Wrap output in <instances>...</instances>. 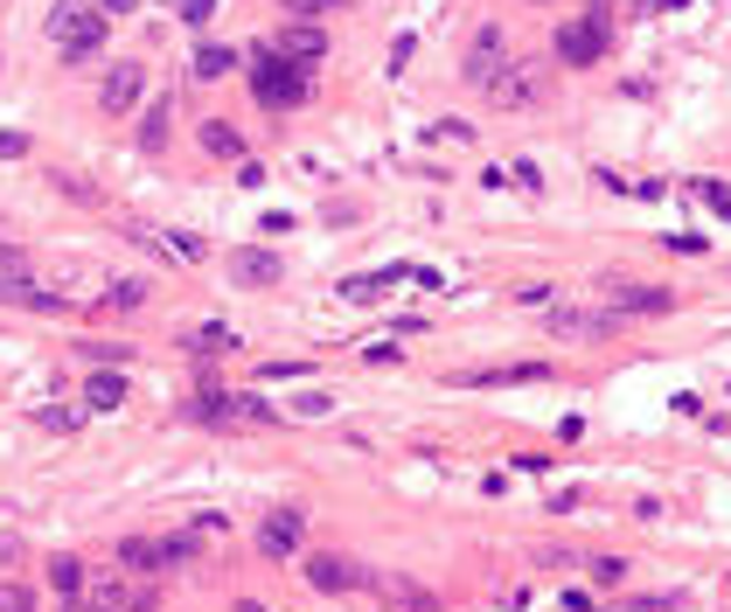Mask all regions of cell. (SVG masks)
I'll use <instances>...</instances> for the list:
<instances>
[{
    "label": "cell",
    "instance_id": "cell-28",
    "mask_svg": "<svg viewBox=\"0 0 731 612\" xmlns=\"http://www.w3.org/2000/svg\"><path fill=\"white\" fill-rule=\"evenodd\" d=\"M174 14H181V21H189V29H202V21H209V14H217V0H174Z\"/></svg>",
    "mask_w": 731,
    "mask_h": 612
},
{
    "label": "cell",
    "instance_id": "cell-19",
    "mask_svg": "<svg viewBox=\"0 0 731 612\" xmlns=\"http://www.w3.org/2000/svg\"><path fill=\"white\" fill-rule=\"evenodd\" d=\"M230 70H238V49H223V42L196 49V77H202V84H217V77H230Z\"/></svg>",
    "mask_w": 731,
    "mask_h": 612
},
{
    "label": "cell",
    "instance_id": "cell-20",
    "mask_svg": "<svg viewBox=\"0 0 731 612\" xmlns=\"http://www.w3.org/2000/svg\"><path fill=\"white\" fill-rule=\"evenodd\" d=\"M49 584L70 599V612H77V592H84V564L77 556H49Z\"/></svg>",
    "mask_w": 731,
    "mask_h": 612
},
{
    "label": "cell",
    "instance_id": "cell-10",
    "mask_svg": "<svg viewBox=\"0 0 731 612\" xmlns=\"http://www.w3.org/2000/svg\"><path fill=\"white\" fill-rule=\"evenodd\" d=\"M370 584H377V599L390 605V612H439V599L425 592L418 578H398V571H370Z\"/></svg>",
    "mask_w": 731,
    "mask_h": 612
},
{
    "label": "cell",
    "instance_id": "cell-39",
    "mask_svg": "<svg viewBox=\"0 0 731 612\" xmlns=\"http://www.w3.org/2000/svg\"><path fill=\"white\" fill-rule=\"evenodd\" d=\"M537 8H551V0H537Z\"/></svg>",
    "mask_w": 731,
    "mask_h": 612
},
{
    "label": "cell",
    "instance_id": "cell-21",
    "mask_svg": "<svg viewBox=\"0 0 731 612\" xmlns=\"http://www.w3.org/2000/svg\"><path fill=\"white\" fill-rule=\"evenodd\" d=\"M279 411L266 404V397H251V390H230V424H272Z\"/></svg>",
    "mask_w": 731,
    "mask_h": 612
},
{
    "label": "cell",
    "instance_id": "cell-2",
    "mask_svg": "<svg viewBox=\"0 0 731 612\" xmlns=\"http://www.w3.org/2000/svg\"><path fill=\"white\" fill-rule=\"evenodd\" d=\"M251 91H258V104H272V112H293V104H307V91H313V70L286 63L279 49H258L251 57Z\"/></svg>",
    "mask_w": 731,
    "mask_h": 612
},
{
    "label": "cell",
    "instance_id": "cell-26",
    "mask_svg": "<svg viewBox=\"0 0 731 612\" xmlns=\"http://www.w3.org/2000/svg\"><path fill=\"white\" fill-rule=\"evenodd\" d=\"M697 195H703V202H711V209H718V217L731 223V189H724V181H697Z\"/></svg>",
    "mask_w": 731,
    "mask_h": 612
},
{
    "label": "cell",
    "instance_id": "cell-23",
    "mask_svg": "<svg viewBox=\"0 0 731 612\" xmlns=\"http://www.w3.org/2000/svg\"><path fill=\"white\" fill-rule=\"evenodd\" d=\"M551 369L543 362H515V369H481V377H467V383H543Z\"/></svg>",
    "mask_w": 731,
    "mask_h": 612
},
{
    "label": "cell",
    "instance_id": "cell-32",
    "mask_svg": "<svg viewBox=\"0 0 731 612\" xmlns=\"http://www.w3.org/2000/svg\"><path fill=\"white\" fill-rule=\"evenodd\" d=\"M42 432H77V411H63V404H49V411H42Z\"/></svg>",
    "mask_w": 731,
    "mask_h": 612
},
{
    "label": "cell",
    "instance_id": "cell-18",
    "mask_svg": "<svg viewBox=\"0 0 731 612\" xmlns=\"http://www.w3.org/2000/svg\"><path fill=\"white\" fill-rule=\"evenodd\" d=\"M181 349H189V355H230V349H238V334H230L223 321H202L196 334H181Z\"/></svg>",
    "mask_w": 731,
    "mask_h": 612
},
{
    "label": "cell",
    "instance_id": "cell-36",
    "mask_svg": "<svg viewBox=\"0 0 731 612\" xmlns=\"http://www.w3.org/2000/svg\"><path fill=\"white\" fill-rule=\"evenodd\" d=\"M140 0H98V14H133Z\"/></svg>",
    "mask_w": 731,
    "mask_h": 612
},
{
    "label": "cell",
    "instance_id": "cell-37",
    "mask_svg": "<svg viewBox=\"0 0 731 612\" xmlns=\"http://www.w3.org/2000/svg\"><path fill=\"white\" fill-rule=\"evenodd\" d=\"M0 251H14V223L8 217H0Z\"/></svg>",
    "mask_w": 731,
    "mask_h": 612
},
{
    "label": "cell",
    "instance_id": "cell-17",
    "mask_svg": "<svg viewBox=\"0 0 731 612\" xmlns=\"http://www.w3.org/2000/svg\"><path fill=\"white\" fill-rule=\"evenodd\" d=\"M119 571H168V543H147V536H133V543H119Z\"/></svg>",
    "mask_w": 731,
    "mask_h": 612
},
{
    "label": "cell",
    "instance_id": "cell-35",
    "mask_svg": "<svg viewBox=\"0 0 731 612\" xmlns=\"http://www.w3.org/2000/svg\"><path fill=\"white\" fill-rule=\"evenodd\" d=\"M21 556H29V550H21V536H8V529H0V564H21Z\"/></svg>",
    "mask_w": 731,
    "mask_h": 612
},
{
    "label": "cell",
    "instance_id": "cell-15",
    "mask_svg": "<svg viewBox=\"0 0 731 612\" xmlns=\"http://www.w3.org/2000/svg\"><path fill=\"white\" fill-rule=\"evenodd\" d=\"M202 153H217V161H244V132L238 126H223V119H202Z\"/></svg>",
    "mask_w": 731,
    "mask_h": 612
},
{
    "label": "cell",
    "instance_id": "cell-8",
    "mask_svg": "<svg viewBox=\"0 0 731 612\" xmlns=\"http://www.w3.org/2000/svg\"><path fill=\"white\" fill-rule=\"evenodd\" d=\"M607 307L620 313V321H627V313H669L675 292L669 285H641V279H607Z\"/></svg>",
    "mask_w": 731,
    "mask_h": 612
},
{
    "label": "cell",
    "instance_id": "cell-14",
    "mask_svg": "<svg viewBox=\"0 0 731 612\" xmlns=\"http://www.w3.org/2000/svg\"><path fill=\"white\" fill-rule=\"evenodd\" d=\"M0 300H14V307H36V313H63V292H49V285H36L29 272H0Z\"/></svg>",
    "mask_w": 731,
    "mask_h": 612
},
{
    "label": "cell",
    "instance_id": "cell-11",
    "mask_svg": "<svg viewBox=\"0 0 731 612\" xmlns=\"http://www.w3.org/2000/svg\"><path fill=\"white\" fill-rule=\"evenodd\" d=\"M230 279H238V285H279V279H286V264H279V251L244 244V251H230Z\"/></svg>",
    "mask_w": 731,
    "mask_h": 612
},
{
    "label": "cell",
    "instance_id": "cell-27",
    "mask_svg": "<svg viewBox=\"0 0 731 612\" xmlns=\"http://www.w3.org/2000/svg\"><path fill=\"white\" fill-rule=\"evenodd\" d=\"M585 571H592V584H620V578H627V564H620V556H592Z\"/></svg>",
    "mask_w": 731,
    "mask_h": 612
},
{
    "label": "cell",
    "instance_id": "cell-31",
    "mask_svg": "<svg viewBox=\"0 0 731 612\" xmlns=\"http://www.w3.org/2000/svg\"><path fill=\"white\" fill-rule=\"evenodd\" d=\"M293 411H300V418H328V411H334V397H321V390H307V397H300V404H293Z\"/></svg>",
    "mask_w": 731,
    "mask_h": 612
},
{
    "label": "cell",
    "instance_id": "cell-5",
    "mask_svg": "<svg viewBox=\"0 0 731 612\" xmlns=\"http://www.w3.org/2000/svg\"><path fill=\"white\" fill-rule=\"evenodd\" d=\"M300 571H307V584H313V592H362V584H370V571H362L356 556H342V550L300 556Z\"/></svg>",
    "mask_w": 731,
    "mask_h": 612
},
{
    "label": "cell",
    "instance_id": "cell-12",
    "mask_svg": "<svg viewBox=\"0 0 731 612\" xmlns=\"http://www.w3.org/2000/svg\"><path fill=\"white\" fill-rule=\"evenodd\" d=\"M551 334H579V341H599V334H620V313L607 307V313H579V307H558L551 313Z\"/></svg>",
    "mask_w": 731,
    "mask_h": 612
},
{
    "label": "cell",
    "instance_id": "cell-9",
    "mask_svg": "<svg viewBox=\"0 0 731 612\" xmlns=\"http://www.w3.org/2000/svg\"><path fill=\"white\" fill-rule=\"evenodd\" d=\"M509 63V36L502 29H494V21H488V29L474 36V49H467V63H460V77H467V84H494V70H502Z\"/></svg>",
    "mask_w": 731,
    "mask_h": 612
},
{
    "label": "cell",
    "instance_id": "cell-24",
    "mask_svg": "<svg viewBox=\"0 0 731 612\" xmlns=\"http://www.w3.org/2000/svg\"><path fill=\"white\" fill-rule=\"evenodd\" d=\"M0 612H36V592L29 584H0Z\"/></svg>",
    "mask_w": 731,
    "mask_h": 612
},
{
    "label": "cell",
    "instance_id": "cell-30",
    "mask_svg": "<svg viewBox=\"0 0 731 612\" xmlns=\"http://www.w3.org/2000/svg\"><path fill=\"white\" fill-rule=\"evenodd\" d=\"M0 161H29V132H0Z\"/></svg>",
    "mask_w": 731,
    "mask_h": 612
},
{
    "label": "cell",
    "instance_id": "cell-33",
    "mask_svg": "<svg viewBox=\"0 0 731 612\" xmlns=\"http://www.w3.org/2000/svg\"><path fill=\"white\" fill-rule=\"evenodd\" d=\"M258 377H266V383H286V377H307V362H266Z\"/></svg>",
    "mask_w": 731,
    "mask_h": 612
},
{
    "label": "cell",
    "instance_id": "cell-13",
    "mask_svg": "<svg viewBox=\"0 0 731 612\" xmlns=\"http://www.w3.org/2000/svg\"><path fill=\"white\" fill-rule=\"evenodd\" d=\"M279 57H286V63H300V70H313V63L328 57V36L313 29V21H286V36H279Z\"/></svg>",
    "mask_w": 731,
    "mask_h": 612
},
{
    "label": "cell",
    "instance_id": "cell-25",
    "mask_svg": "<svg viewBox=\"0 0 731 612\" xmlns=\"http://www.w3.org/2000/svg\"><path fill=\"white\" fill-rule=\"evenodd\" d=\"M104 300H112V307H140V300H147V279H119Z\"/></svg>",
    "mask_w": 731,
    "mask_h": 612
},
{
    "label": "cell",
    "instance_id": "cell-3",
    "mask_svg": "<svg viewBox=\"0 0 731 612\" xmlns=\"http://www.w3.org/2000/svg\"><path fill=\"white\" fill-rule=\"evenodd\" d=\"M488 98L502 104V112H537V104L551 98V77H543V63H522V57H509L502 70H494Z\"/></svg>",
    "mask_w": 731,
    "mask_h": 612
},
{
    "label": "cell",
    "instance_id": "cell-22",
    "mask_svg": "<svg viewBox=\"0 0 731 612\" xmlns=\"http://www.w3.org/2000/svg\"><path fill=\"white\" fill-rule=\"evenodd\" d=\"M168 112H174L168 98H161V104H147V119H140V147H147V153H161V147H168Z\"/></svg>",
    "mask_w": 731,
    "mask_h": 612
},
{
    "label": "cell",
    "instance_id": "cell-4",
    "mask_svg": "<svg viewBox=\"0 0 731 612\" xmlns=\"http://www.w3.org/2000/svg\"><path fill=\"white\" fill-rule=\"evenodd\" d=\"M300 543H307V515L300 509H272L266 522H258V556H266V564H293Z\"/></svg>",
    "mask_w": 731,
    "mask_h": 612
},
{
    "label": "cell",
    "instance_id": "cell-34",
    "mask_svg": "<svg viewBox=\"0 0 731 612\" xmlns=\"http://www.w3.org/2000/svg\"><path fill=\"white\" fill-rule=\"evenodd\" d=\"M196 556V536H168V564H189Z\"/></svg>",
    "mask_w": 731,
    "mask_h": 612
},
{
    "label": "cell",
    "instance_id": "cell-7",
    "mask_svg": "<svg viewBox=\"0 0 731 612\" xmlns=\"http://www.w3.org/2000/svg\"><path fill=\"white\" fill-rule=\"evenodd\" d=\"M140 98H147V63L119 57L112 70H104V84H98V112H133Z\"/></svg>",
    "mask_w": 731,
    "mask_h": 612
},
{
    "label": "cell",
    "instance_id": "cell-16",
    "mask_svg": "<svg viewBox=\"0 0 731 612\" xmlns=\"http://www.w3.org/2000/svg\"><path fill=\"white\" fill-rule=\"evenodd\" d=\"M84 404H91V411H119V404H126V377H119V369H91Z\"/></svg>",
    "mask_w": 731,
    "mask_h": 612
},
{
    "label": "cell",
    "instance_id": "cell-38",
    "mask_svg": "<svg viewBox=\"0 0 731 612\" xmlns=\"http://www.w3.org/2000/svg\"><path fill=\"white\" fill-rule=\"evenodd\" d=\"M238 612H272V605H258V599H244V605H238Z\"/></svg>",
    "mask_w": 731,
    "mask_h": 612
},
{
    "label": "cell",
    "instance_id": "cell-6",
    "mask_svg": "<svg viewBox=\"0 0 731 612\" xmlns=\"http://www.w3.org/2000/svg\"><path fill=\"white\" fill-rule=\"evenodd\" d=\"M607 42H613V36H607V21H592V14H585V21H564V29H558V63L592 70L599 57H607Z\"/></svg>",
    "mask_w": 731,
    "mask_h": 612
},
{
    "label": "cell",
    "instance_id": "cell-1",
    "mask_svg": "<svg viewBox=\"0 0 731 612\" xmlns=\"http://www.w3.org/2000/svg\"><path fill=\"white\" fill-rule=\"evenodd\" d=\"M49 42L63 49V63H91L104 49V14L91 0H57V8H49Z\"/></svg>",
    "mask_w": 731,
    "mask_h": 612
},
{
    "label": "cell",
    "instance_id": "cell-29",
    "mask_svg": "<svg viewBox=\"0 0 731 612\" xmlns=\"http://www.w3.org/2000/svg\"><path fill=\"white\" fill-rule=\"evenodd\" d=\"M328 8H342V0H286V14H293V21H313V14H328Z\"/></svg>",
    "mask_w": 731,
    "mask_h": 612
}]
</instances>
